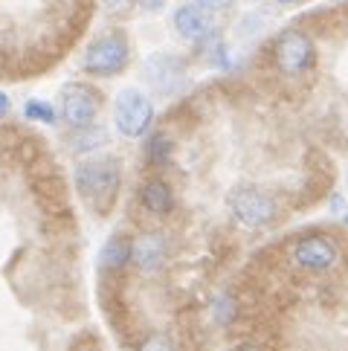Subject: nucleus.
Here are the masks:
<instances>
[{"label": "nucleus", "mask_w": 348, "mask_h": 351, "mask_svg": "<svg viewBox=\"0 0 348 351\" xmlns=\"http://www.w3.org/2000/svg\"><path fill=\"white\" fill-rule=\"evenodd\" d=\"M119 160L114 157H96V160H87L76 169V189L84 200L105 212L116 197V189H119Z\"/></svg>", "instance_id": "f257e3e1"}, {"label": "nucleus", "mask_w": 348, "mask_h": 351, "mask_svg": "<svg viewBox=\"0 0 348 351\" xmlns=\"http://www.w3.org/2000/svg\"><path fill=\"white\" fill-rule=\"evenodd\" d=\"M114 122H116V131L128 140H136L142 136L154 122V105L142 90L136 87H125V90L116 93V102H114Z\"/></svg>", "instance_id": "f03ea898"}, {"label": "nucleus", "mask_w": 348, "mask_h": 351, "mask_svg": "<svg viewBox=\"0 0 348 351\" xmlns=\"http://www.w3.org/2000/svg\"><path fill=\"white\" fill-rule=\"evenodd\" d=\"M128 56V41L122 35H108V38H99L96 44L87 47L84 70L93 73V76H116L119 70H125Z\"/></svg>", "instance_id": "7ed1b4c3"}, {"label": "nucleus", "mask_w": 348, "mask_h": 351, "mask_svg": "<svg viewBox=\"0 0 348 351\" xmlns=\"http://www.w3.org/2000/svg\"><path fill=\"white\" fill-rule=\"evenodd\" d=\"M314 41L299 29L282 32V38L276 41V64L288 76H302L305 70L314 67Z\"/></svg>", "instance_id": "20e7f679"}, {"label": "nucleus", "mask_w": 348, "mask_h": 351, "mask_svg": "<svg viewBox=\"0 0 348 351\" xmlns=\"http://www.w3.org/2000/svg\"><path fill=\"white\" fill-rule=\"evenodd\" d=\"M229 206L235 212V218H238L244 227H267V223L276 218V204H273V197L258 192V189H238L232 195Z\"/></svg>", "instance_id": "39448f33"}, {"label": "nucleus", "mask_w": 348, "mask_h": 351, "mask_svg": "<svg viewBox=\"0 0 348 351\" xmlns=\"http://www.w3.org/2000/svg\"><path fill=\"white\" fill-rule=\"evenodd\" d=\"M99 110V96L87 84H67L61 90V114L73 128H87L93 125Z\"/></svg>", "instance_id": "423d86ee"}, {"label": "nucleus", "mask_w": 348, "mask_h": 351, "mask_svg": "<svg viewBox=\"0 0 348 351\" xmlns=\"http://www.w3.org/2000/svg\"><path fill=\"white\" fill-rule=\"evenodd\" d=\"M142 73H145V82L151 84L157 93H163V96L180 90V84H183V64L174 56H169V53L151 56L145 61Z\"/></svg>", "instance_id": "0eeeda50"}, {"label": "nucleus", "mask_w": 348, "mask_h": 351, "mask_svg": "<svg viewBox=\"0 0 348 351\" xmlns=\"http://www.w3.org/2000/svg\"><path fill=\"white\" fill-rule=\"evenodd\" d=\"M293 261L305 270H331L337 265V247H334L328 238L314 235V238H302L299 244L293 247Z\"/></svg>", "instance_id": "6e6552de"}, {"label": "nucleus", "mask_w": 348, "mask_h": 351, "mask_svg": "<svg viewBox=\"0 0 348 351\" xmlns=\"http://www.w3.org/2000/svg\"><path fill=\"white\" fill-rule=\"evenodd\" d=\"M174 29L180 32V38L186 41H203L212 32V21H209L206 9L197 3H186L174 12Z\"/></svg>", "instance_id": "1a4fd4ad"}, {"label": "nucleus", "mask_w": 348, "mask_h": 351, "mask_svg": "<svg viewBox=\"0 0 348 351\" xmlns=\"http://www.w3.org/2000/svg\"><path fill=\"white\" fill-rule=\"evenodd\" d=\"M131 258L134 265L140 267L142 273H154L166 265V238L157 235V232H145L134 241V250H131Z\"/></svg>", "instance_id": "9d476101"}, {"label": "nucleus", "mask_w": 348, "mask_h": 351, "mask_svg": "<svg viewBox=\"0 0 348 351\" xmlns=\"http://www.w3.org/2000/svg\"><path fill=\"white\" fill-rule=\"evenodd\" d=\"M142 206L151 212V215H169L174 209V195L163 180H151V183H145V189H142Z\"/></svg>", "instance_id": "9b49d317"}, {"label": "nucleus", "mask_w": 348, "mask_h": 351, "mask_svg": "<svg viewBox=\"0 0 348 351\" xmlns=\"http://www.w3.org/2000/svg\"><path fill=\"white\" fill-rule=\"evenodd\" d=\"M131 250H134V244L128 241L125 235L108 238L105 247L99 250V267H105V270H116V267H122V265H125V261L131 258Z\"/></svg>", "instance_id": "f8f14e48"}, {"label": "nucleus", "mask_w": 348, "mask_h": 351, "mask_svg": "<svg viewBox=\"0 0 348 351\" xmlns=\"http://www.w3.org/2000/svg\"><path fill=\"white\" fill-rule=\"evenodd\" d=\"M84 134L73 136V152H96L99 145L108 143V134L102 128H93V125H87V128H82Z\"/></svg>", "instance_id": "ddd939ff"}, {"label": "nucleus", "mask_w": 348, "mask_h": 351, "mask_svg": "<svg viewBox=\"0 0 348 351\" xmlns=\"http://www.w3.org/2000/svg\"><path fill=\"white\" fill-rule=\"evenodd\" d=\"M23 117L32 119V122H44V125H53L55 122V110L49 102H41V99H29L23 105Z\"/></svg>", "instance_id": "4468645a"}, {"label": "nucleus", "mask_w": 348, "mask_h": 351, "mask_svg": "<svg viewBox=\"0 0 348 351\" xmlns=\"http://www.w3.org/2000/svg\"><path fill=\"white\" fill-rule=\"evenodd\" d=\"M148 157H151L154 162H166L171 157V140L166 134H157L151 143H148Z\"/></svg>", "instance_id": "2eb2a0df"}, {"label": "nucleus", "mask_w": 348, "mask_h": 351, "mask_svg": "<svg viewBox=\"0 0 348 351\" xmlns=\"http://www.w3.org/2000/svg\"><path fill=\"white\" fill-rule=\"evenodd\" d=\"M215 317H218V322H229V319L235 317V302H232V299H227V296H221V299H218Z\"/></svg>", "instance_id": "dca6fc26"}, {"label": "nucleus", "mask_w": 348, "mask_h": 351, "mask_svg": "<svg viewBox=\"0 0 348 351\" xmlns=\"http://www.w3.org/2000/svg\"><path fill=\"white\" fill-rule=\"evenodd\" d=\"M142 351H174V348H171V343L166 340V337H151V340L142 346Z\"/></svg>", "instance_id": "f3484780"}, {"label": "nucleus", "mask_w": 348, "mask_h": 351, "mask_svg": "<svg viewBox=\"0 0 348 351\" xmlns=\"http://www.w3.org/2000/svg\"><path fill=\"white\" fill-rule=\"evenodd\" d=\"M197 6H203L206 12H218V9H227L229 0H195Z\"/></svg>", "instance_id": "a211bd4d"}, {"label": "nucleus", "mask_w": 348, "mask_h": 351, "mask_svg": "<svg viewBox=\"0 0 348 351\" xmlns=\"http://www.w3.org/2000/svg\"><path fill=\"white\" fill-rule=\"evenodd\" d=\"M105 6H108L110 12H125V9L131 6V0H105Z\"/></svg>", "instance_id": "6ab92c4d"}, {"label": "nucleus", "mask_w": 348, "mask_h": 351, "mask_svg": "<svg viewBox=\"0 0 348 351\" xmlns=\"http://www.w3.org/2000/svg\"><path fill=\"white\" fill-rule=\"evenodd\" d=\"M142 9H148V12H157V9H163V0H136Z\"/></svg>", "instance_id": "aec40b11"}, {"label": "nucleus", "mask_w": 348, "mask_h": 351, "mask_svg": "<svg viewBox=\"0 0 348 351\" xmlns=\"http://www.w3.org/2000/svg\"><path fill=\"white\" fill-rule=\"evenodd\" d=\"M9 108H12L9 96H6V93H0V117H6V114H9Z\"/></svg>", "instance_id": "412c9836"}, {"label": "nucleus", "mask_w": 348, "mask_h": 351, "mask_svg": "<svg viewBox=\"0 0 348 351\" xmlns=\"http://www.w3.org/2000/svg\"><path fill=\"white\" fill-rule=\"evenodd\" d=\"M238 351H264V348H258V346H250V343H247V346H241Z\"/></svg>", "instance_id": "4be33fe9"}, {"label": "nucleus", "mask_w": 348, "mask_h": 351, "mask_svg": "<svg viewBox=\"0 0 348 351\" xmlns=\"http://www.w3.org/2000/svg\"><path fill=\"white\" fill-rule=\"evenodd\" d=\"M276 3H293V0H276Z\"/></svg>", "instance_id": "5701e85b"}, {"label": "nucleus", "mask_w": 348, "mask_h": 351, "mask_svg": "<svg viewBox=\"0 0 348 351\" xmlns=\"http://www.w3.org/2000/svg\"><path fill=\"white\" fill-rule=\"evenodd\" d=\"M345 223H348V218H345Z\"/></svg>", "instance_id": "b1692460"}]
</instances>
